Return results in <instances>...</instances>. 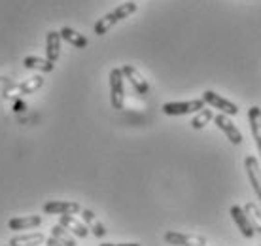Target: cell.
<instances>
[{"label": "cell", "mask_w": 261, "mask_h": 246, "mask_svg": "<svg viewBox=\"0 0 261 246\" xmlns=\"http://www.w3.org/2000/svg\"><path fill=\"white\" fill-rule=\"evenodd\" d=\"M214 123H216V127L227 136V140H231V144H235V146L242 144V133L237 129V125L231 121V117L229 116H225V114H218V116H214Z\"/></svg>", "instance_id": "cell-6"}, {"label": "cell", "mask_w": 261, "mask_h": 246, "mask_svg": "<svg viewBox=\"0 0 261 246\" xmlns=\"http://www.w3.org/2000/svg\"><path fill=\"white\" fill-rule=\"evenodd\" d=\"M51 237H53V239H57L61 244H65V246H78V244H76V239H74V235L68 233L65 227L59 226V224L51 227Z\"/></svg>", "instance_id": "cell-21"}, {"label": "cell", "mask_w": 261, "mask_h": 246, "mask_svg": "<svg viewBox=\"0 0 261 246\" xmlns=\"http://www.w3.org/2000/svg\"><path fill=\"white\" fill-rule=\"evenodd\" d=\"M61 34L57 31H49L46 36V59L55 63L61 55Z\"/></svg>", "instance_id": "cell-15"}, {"label": "cell", "mask_w": 261, "mask_h": 246, "mask_svg": "<svg viewBox=\"0 0 261 246\" xmlns=\"http://www.w3.org/2000/svg\"><path fill=\"white\" fill-rule=\"evenodd\" d=\"M204 108V101L195 99V101H186V103H167L163 104V112L167 116H186L193 112H201Z\"/></svg>", "instance_id": "cell-4"}, {"label": "cell", "mask_w": 261, "mask_h": 246, "mask_svg": "<svg viewBox=\"0 0 261 246\" xmlns=\"http://www.w3.org/2000/svg\"><path fill=\"white\" fill-rule=\"evenodd\" d=\"M46 246H65V244H61L57 239H53V237H47L46 239Z\"/></svg>", "instance_id": "cell-24"}, {"label": "cell", "mask_w": 261, "mask_h": 246, "mask_svg": "<svg viewBox=\"0 0 261 246\" xmlns=\"http://www.w3.org/2000/svg\"><path fill=\"white\" fill-rule=\"evenodd\" d=\"M165 242H169L170 246H206V239L201 235H188L180 231H167Z\"/></svg>", "instance_id": "cell-5"}, {"label": "cell", "mask_w": 261, "mask_h": 246, "mask_svg": "<svg viewBox=\"0 0 261 246\" xmlns=\"http://www.w3.org/2000/svg\"><path fill=\"white\" fill-rule=\"evenodd\" d=\"M59 34L65 42H68V44L74 45V47H78V50H84V47H87V44H89L84 34L76 33V31L70 29V27H63V29L59 31Z\"/></svg>", "instance_id": "cell-18"}, {"label": "cell", "mask_w": 261, "mask_h": 246, "mask_svg": "<svg viewBox=\"0 0 261 246\" xmlns=\"http://www.w3.org/2000/svg\"><path fill=\"white\" fill-rule=\"evenodd\" d=\"M42 85H44V78H42V76H33V78H29L27 82H23V84H13L12 87H8V89L2 91V93H4L6 99L12 97V93H17V97H23V95H31L34 91H38Z\"/></svg>", "instance_id": "cell-7"}, {"label": "cell", "mask_w": 261, "mask_h": 246, "mask_svg": "<svg viewBox=\"0 0 261 246\" xmlns=\"http://www.w3.org/2000/svg\"><path fill=\"white\" fill-rule=\"evenodd\" d=\"M42 242H46L44 233L33 231V233H25V235L12 237V240H10V244L8 246H40Z\"/></svg>", "instance_id": "cell-17"}, {"label": "cell", "mask_w": 261, "mask_h": 246, "mask_svg": "<svg viewBox=\"0 0 261 246\" xmlns=\"http://www.w3.org/2000/svg\"><path fill=\"white\" fill-rule=\"evenodd\" d=\"M116 246H140L137 242H123V244H116Z\"/></svg>", "instance_id": "cell-25"}, {"label": "cell", "mask_w": 261, "mask_h": 246, "mask_svg": "<svg viewBox=\"0 0 261 246\" xmlns=\"http://www.w3.org/2000/svg\"><path fill=\"white\" fill-rule=\"evenodd\" d=\"M110 103L114 110H121L125 104L123 72H121V68H112L110 70Z\"/></svg>", "instance_id": "cell-2"}, {"label": "cell", "mask_w": 261, "mask_h": 246, "mask_svg": "<svg viewBox=\"0 0 261 246\" xmlns=\"http://www.w3.org/2000/svg\"><path fill=\"white\" fill-rule=\"evenodd\" d=\"M100 246H116V244H112V242H102Z\"/></svg>", "instance_id": "cell-26"}, {"label": "cell", "mask_w": 261, "mask_h": 246, "mask_svg": "<svg viewBox=\"0 0 261 246\" xmlns=\"http://www.w3.org/2000/svg\"><path fill=\"white\" fill-rule=\"evenodd\" d=\"M13 85V80L10 78H0V91H6L8 87H12Z\"/></svg>", "instance_id": "cell-23"}, {"label": "cell", "mask_w": 261, "mask_h": 246, "mask_svg": "<svg viewBox=\"0 0 261 246\" xmlns=\"http://www.w3.org/2000/svg\"><path fill=\"white\" fill-rule=\"evenodd\" d=\"M248 121L250 129H252V136L255 140V148L261 156V108L259 106H252L248 110Z\"/></svg>", "instance_id": "cell-13"}, {"label": "cell", "mask_w": 261, "mask_h": 246, "mask_svg": "<svg viewBox=\"0 0 261 246\" xmlns=\"http://www.w3.org/2000/svg\"><path fill=\"white\" fill-rule=\"evenodd\" d=\"M212 119H214V112L208 110V108H202V110L197 112L195 117L191 119V127H193L195 131H199V129H202L208 121H212Z\"/></svg>", "instance_id": "cell-22"}, {"label": "cell", "mask_w": 261, "mask_h": 246, "mask_svg": "<svg viewBox=\"0 0 261 246\" xmlns=\"http://www.w3.org/2000/svg\"><path fill=\"white\" fill-rule=\"evenodd\" d=\"M42 224V216L38 214H31V216H23V218H12L8 222V227L12 231H23V229H33Z\"/></svg>", "instance_id": "cell-16"}, {"label": "cell", "mask_w": 261, "mask_h": 246, "mask_svg": "<svg viewBox=\"0 0 261 246\" xmlns=\"http://www.w3.org/2000/svg\"><path fill=\"white\" fill-rule=\"evenodd\" d=\"M244 214L248 216V220L252 224V227H254L255 233H261V208L254 201H248L246 207H244Z\"/></svg>", "instance_id": "cell-20"}, {"label": "cell", "mask_w": 261, "mask_h": 246, "mask_svg": "<svg viewBox=\"0 0 261 246\" xmlns=\"http://www.w3.org/2000/svg\"><path fill=\"white\" fill-rule=\"evenodd\" d=\"M46 214H59V216H72L82 212V207L74 201H49L44 205Z\"/></svg>", "instance_id": "cell-11"}, {"label": "cell", "mask_w": 261, "mask_h": 246, "mask_svg": "<svg viewBox=\"0 0 261 246\" xmlns=\"http://www.w3.org/2000/svg\"><path fill=\"white\" fill-rule=\"evenodd\" d=\"M121 72H123V76L130 82V85L135 87L138 95H148L150 93V84L144 80V76L140 72L135 68L133 65H123L121 66Z\"/></svg>", "instance_id": "cell-9"}, {"label": "cell", "mask_w": 261, "mask_h": 246, "mask_svg": "<svg viewBox=\"0 0 261 246\" xmlns=\"http://www.w3.org/2000/svg\"><path fill=\"white\" fill-rule=\"evenodd\" d=\"M138 10V6L130 0V2H125V4H119L116 10H112L110 13H106L105 17L95 23V34L97 36H105L108 31H110L114 25H118L121 19H127L130 13H135Z\"/></svg>", "instance_id": "cell-1"}, {"label": "cell", "mask_w": 261, "mask_h": 246, "mask_svg": "<svg viewBox=\"0 0 261 246\" xmlns=\"http://www.w3.org/2000/svg\"><path fill=\"white\" fill-rule=\"evenodd\" d=\"M23 65H25V68H34V70L40 72H53V68H55V63L47 61V59L36 57V55L25 57L23 59Z\"/></svg>", "instance_id": "cell-19"}, {"label": "cell", "mask_w": 261, "mask_h": 246, "mask_svg": "<svg viewBox=\"0 0 261 246\" xmlns=\"http://www.w3.org/2000/svg\"><path fill=\"white\" fill-rule=\"evenodd\" d=\"M244 168H246V175H248V180L254 188L257 199L261 201V165L259 161L255 159L254 156H246L244 159Z\"/></svg>", "instance_id": "cell-8"}, {"label": "cell", "mask_w": 261, "mask_h": 246, "mask_svg": "<svg viewBox=\"0 0 261 246\" xmlns=\"http://www.w3.org/2000/svg\"><path fill=\"white\" fill-rule=\"evenodd\" d=\"M82 218H84L85 226L89 227V231H91L95 237H98V239H102L108 231H106L105 224H100L98 222V218L95 216V212L93 210H89V208H82Z\"/></svg>", "instance_id": "cell-14"}, {"label": "cell", "mask_w": 261, "mask_h": 246, "mask_svg": "<svg viewBox=\"0 0 261 246\" xmlns=\"http://www.w3.org/2000/svg\"><path fill=\"white\" fill-rule=\"evenodd\" d=\"M202 101H204V104H210L212 108L220 110L225 116H237L239 114V106L235 103L227 101V99H223L222 95H218L216 91H204L202 93Z\"/></svg>", "instance_id": "cell-3"}, {"label": "cell", "mask_w": 261, "mask_h": 246, "mask_svg": "<svg viewBox=\"0 0 261 246\" xmlns=\"http://www.w3.org/2000/svg\"><path fill=\"white\" fill-rule=\"evenodd\" d=\"M229 214H231L233 222L237 224V227H239V231H241L242 237L252 239V237L255 235V231H254V227H252V224H250L248 216L244 214V208L239 207V205H233V207H231V210H229Z\"/></svg>", "instance_id": "cell-10"}, {"label": "cell", "mask_w": 261, "mask_h": 246, "mask_svg": "<svg viewBox=\"0 0 261 246\" xmlns=\"http://www.w3.org/2000/svg\"><path fill=\"white\" fill-rule=\"evenodd\" d=\"M59 226H63L68 233H72L74 237H80V239H85L89 235V227L82 224L80 220H76L74 216H59Z\"/></svg>", "instance_id": "cell-12"}]
</instances>
